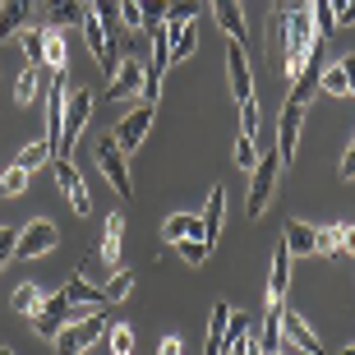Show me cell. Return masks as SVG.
I'll return each mask as SVG.
<instances>
[{
	"mask_svg": "<svg viewBox=\"0 0 355 355\" xmlns=\"http://www.w3.org/2000/svg\"><path fill=\"white\" fill-rule=\"evenodd\" d=\"M318 33H314V10L309 0H272L268 10V24H263V51L272 60V69L282 74L286 83H295L309 65V51L318 46Z\"/></svg>",
	"mask_w": 355,
	"mask_h": 355,
	"instance_id": "1",
	"label": "cell"
},
{
	"mask_svg": "<svg viewBox=\"0 0 355 355\" xmlns=\"http://www.w3.org/2000/svg\"><path fill=\"white\" fill-rule=\"evenodd\" d=\"M102 337H106V314L102 309H88L79 323L55 332V355H83L92 342H102Z\"/></svg>",
	"mask_w": 355,
	"mask_h": 355,
	"instance_id": "2",
	"label": "cell"
},
{
	"mask_svg": "<svg viewBox=\"0 0 355 355\" xmlns=\"http://www.w3.org/2000/svg\"><path fill=\"white\" fill-rule=\"evenodd\" d=\"M277 175H282V157H277V153H263L259 166L250 171V198H245V212H250L254 222H259V217L268 212V203H272Z\"/></svg>",
	"mask_w": 355,
	"mask_h": 355,
	"instance_id": "3",
	"label": "cell"
},
{
	"mask_svg": "<svg viewBox=\"0 0 355 355\" xmlns=\"http://www.w3.org/2000/svg\"><path fill=\"white\" fill-rule=\"evenodd\" d=\"M92 120V92L88 88H74L65 102V125H60V144H55V157H69L74 144H79V134L88 130Z\"/></svg>",
	"mask_w": 355,
	"mask_h": 355,
	"instance_id": "4",
	"label": "cell"
},
{
	"mask_svg": "<svg viewBox=\"0 0 355 355\" xmlns=\"http://www.w3.org/2000/svg\"><path fill=\"white\" fill-rule=\"evenodd\" d=\"M97 166H102L106 184H111L120 198H134V175H130V166H125V153L116 148V139H111V134H106V139H97Z\"/></svg>",
	"mask_w": 355,
	"mask_h": 355,
	"instance_id": "5",
	"label": "cell"
},
{
	"mask_svg": "<svg viewBox=\"0 0 355 355\" xmlns=\"http://www.w3.org/2000/svg\"><path fill=\"white\" fill-rule=\"evenodd\" d=\"M282 342L295 346L300 355H328L323 337L309 328V318H304V314H295V304H282Z\"/></svg>",
	"mask_w": 355,
	"mask_h": 355,
	"instance_id": "6",
	"label": "cell"
},
{
	"mask_svg": "<svg viewBox=\"0 0 355 355\" xmlns=\"http://www.w3.org/2000/svg\"><path fill=\"white\" fill-rule=\"evenodd\" d=\"M88 314V309H74V304L55 291V295H46V304H42V314H33V332L37 337H51L55 342V332L60 328H69V323H79V318Z\"/></svg>",
	"mask_w": 355,
	"mask_h": 355,
	"instance_id": "7",
	"label": "cell"
},
{
	"mask_svg": "<svg viewBox=\"0 0 355 355\" xmlns=\"http://www.w3.org/2000/svg\"><path fill=\"white\" fill-rule=\"evenodd\" d=\"M55 245H60V231H55V222H46V217H37V222H28L24 231H19V245H14V259H42V254H51Z\"/></svg>",
	"mask_w": 355,
	"mask_h": 355,
	"instance_id": "8",
	"label": "cell"
},
{
	"mask_svg": "<svg viewBox=\"0 0 355 355\" xmlns=\"http://www.w3.org/2000/svg\"><path fill=\"white\" fill-rule=\"evenodd\" d=\"M226 79H231V97L240 106L254 102V69H250V55L240 42H226Z\"/></svg>",
	"mask_w": 355,
	"mask_h": 355,
	"instance_id": "9",
	"label": "cell"
},
{
	"mask_svg": "<svg viewBox=\"0 0 355 355\" xmlns=\"http://www.w3.org/2000/svg\"><path fill=\"white\" fill-rule=\"evenodd\" d=\"M51 175H55V184H60V194L74 203V212H79V217H88V212H92V194H88V184H83L79 166H74L69 157H55L51 162Z\"/></svg>",
	"mask_w": 355,
	"mask_h": 355,
	"instance_id": "10",
	"label": "cell"
},
{
	"mask_svg": "<svg viewBox=\"0 0 355 355\" xmlns=\"http://www.w3.org/2000/svg\"><path fill=\"white\" fill-rule=\"evenodd\" d=\"M286 291H291V250H286V245H277V250H272V268H268V291H263L268 309H263V314H282Z\"/></svg>",
	"mask_w": 355,
	"mask_h": 355,
	"instance_id": "11",
	"label": "cell"
},
{
	"mask_svg": "<svg viewBox=\"0 0 355 355\" xmlns=\"http://www.w3.org/2000/svg\"><path fill=\"white\" fill-rule=\"evenodd\" d=\"M153 120H157V106H134L130 116L116 125V134H111L120 153H134V148H144L148 130H153Z\"/></svg>",
	"mask_w": 355,
	"mask_h": 355,
	"instance_id": "12",
	"label": "cell"
},
{
	"mask_svg": "<svg viewBox=\"0 0 355 355\" xmlns=\"http://www.w3.org/2000/svg\"><path fill=\"white\" fill-rule=\"evenodd\" d=\"M300 125H304V106L300 102H286V106H282V125H277V157H282V166H286V162H295Z\"/></svg>",
	"mask_w": 355,
	"mask_h": 355,
	"instance_id": "13",
	"label": "cell"
},
{
	"mask_svg": "<svg viewBox=\"0 0 355 355\" xmlns=\"http://www.w3.org/2000/svg\"><path fill=\"white\" fill-rule=\"evenodd\" d=\"M65 102H69V83H65V74H55L51 88H46V106H42V116H46V139H51V148L60 144V125H65Z\"/></svg>",
	"mask_w": 355,
	"mask_h": 355,
	"instance_id": "14",
	"label": "cell"
},
{
	"mask_svg": "<svg viewBox=\"0 0 355 355\" xmlns=\"http://www.w3.org/2000/svg\"><path fill=\"white\" fill-rule=\"evenodd\" d=\"M212 14H217V24H222V33L231 42H250V24H245V0H208Z\"/></svg>",
	"mask_w": 355,
	"mask_h": 355,
	"instance_id": "15",
	"label": "cell"
},
{
	"mask_svg": "<svg viewBox=\"0 0 355 355\" xmlns=\"http://www.w3.org/2000/svg\"><path fill=\"white\" fill-rule=\"evenodd\" d=\"M120 254H125V212H111L102 222V245H97V259L106 268H120Z\"/></svg>",
	"mask_w": 355,
	"mask_h": 355,
	"instance_id": "16",
	"label": "cell"
},
{
	"mask_svg": "<svg viewBox=\"0 0 355 355\" xmlns=\"http://www.w3.org/2000/svg\"><path fill=\"white\" fill-rule=\"evenodd\" d=\"M60 295H65L74 309H106V291H102V286H92L83 272H69V282L60 286Z\"/></svg>",
	"mask_w": 355,
	"mask_h": 355,
	"instance_id": "17",
	"label": "cell"
},
{
	"mask_svg": "<svg viewBox=\"0 0 355 355\" xmlns=\"http://www.w3.org/2000/svg\"><path fill=\"white\" fill-rule=\"evenodd\" d=\"M83 19H88L83 0H42V24L55 33H65L69 24H83Z\"/></svg>",
	"mask_w": 355,
	"mask_h": 355,
	"instance_id": "18",
	"label": "cell"
},
{
	"mask_svg": "<svg viewBox=\"0 0 355 355\" xmlns=\"http://www.w3.org/2000/svg\"><path fill=\"white\" fill-rule=\"evenodd\" d=\"M222 217H226V189L217 184V189L208 194V203H203V217H198V226H203L198 236H203V245H208V250L222 240Z\"/></svg>",
	"mask_w": 355,
	"mask_h": 355,
	"instance_id": "19",
	"label": "cell"
},
{
	"mask_svg": "<svg viewBox=\"0 0 355 355\" xmlns=\"http://www.w3.org/2000/svg\"><path fill=\"white\" fill-rule=\"evenodd\" d=\"M231 304L217 300L212 304V314H208V342H203V355H226V332H231Z\"/></svg>",
	"mask_w": 355,
	"mask_h": 355,
	"instance_id": "20",
	"label": "cell"
},
{
	"mask_svg": "<svg viewBox=\"0 0 355 355\" xmlns=\"http://www.w3.org/2000/svg\"><path fill=\"white\" fill-rule=\"evenodd\" d=\"M144 83H148V69H144V60H120V69H116V79H111V97H139L144 92Z\"/></svg>",
	"mask_w": 355,
	"mask_h": 355,
	"instance_id": "21",
	"label": "cell"
},
{
	"mask_svg": "<svg viewBox=\"0 0 355 355\" xmlns=\"http://www.w3.org/2000/svg\"><path fill=\"white\" fill-rule=\"evenodd\" d=\"M282 245H286L295 259H304V254H318V226H309V222H286V231H282Z\"/></svg>",
	"mask_w": 355,
	"mask_h": 355,
	"instance_id": "22",
	"label": "cell"
},
{
	"mask_svg": "<svg viewBox=\"0 0 355 355\" xmlns=\"http://www.w3.org/2000/svg\"><path fill=\"white\" fill-rule=\"evenodd\" d=\"M65 60H69L65 33H55V28H42V69H51V74H65Z\"/></svg>",
	"mask_w": 355,
	"mask_h": 355,
	"instance_id": "23",
	"label": "cell"
},
{
	"mask_svg": "<svg viewBox=\"0 0 355 355\" xmlns=\"http://www.w3.org/2000/svg\"><path fill=\"white\" fill-rule=\"evenodd\" d=\"M51 162H55V148H51V139L42 134V139H33V144H24V148H19L14 166H24V171L33 175V171H42V166H51Z\"/></svg>",
	"mask_w": 355,
	"mask_h": 355,
	"instance_id": "24",
	"label": "cell"
},
{
	"mask_svg": "<svg viewBox=\"0 0 355 355\" xmlns=\"http://www.w3.org/2000/svg\"><path fill=\"white\" fill-rule=\"evenodd\" d=\"M33 5H37V0H0V42L14 37V33H24Z\"/></svg>",
	"mask_w": 355,
	"mask_h": 355,
	"instance_id": "25",
	"label": "cell"
},
{
	"mask_svg": "<svg viewBox=\"0 0 355 355\" xmlns=\"http://www.w3.org/2000/svg\"><path fill=\"white\" fill-rule=\"evenodd\" d=\"M42 304H46V291H42L37 282H19L14 295H10V309H14V314H24V318L42 314Z\"/></svg>",
	"mask_w": 355,
	"mask_h": 355,
	"instance_id": "26",
	"label": "cell"
},
{
	"mask_svg": "<svg viewBox=\"0 0 355 355\" xmlns=\"http://www.w3.org/2000/svg\"><path fill=\"white\" fill-rule=\"evenodd\" d=\"M203 226H198V217L194 212H171L166 222H162V236H166V245H180V240H189V236H198ZM203 240V236H198Z\"/></svg>",
	"mask_w": 355,
	"mask_h": 355,
	"instance_id": "27",
	"label": "cell"
},
{
	"mask_svg": "<svg viewBox=\"0 0 355 355\" xmlns=\"http://www.w3.org/2000/svg\"><path fill=\"white\" fill-rule=\"evenodd\" d=\"M166 33H171V65L175 60H189L194 55V46H198V28L194 24H166Z\"/></svg>",
	"mask_w": 355,
	"mask_h": 355,
	"instance_id": "28",
	"label": "cell"
},
{
	"mask_svg": "<svg viewBox=\"0 0 355 355\" xmlns=\"http://www.w3.org/2000/svg\"><path fill=\"white\" fill-rule=\"evenodd\" d=\"M37 83H42V65H24V74H19V83H14V102H19V106H33Z\"/></svg>",
	"mask_w": 355,
	"mask_h": 355,
	"instance_id": "29",
	"label": "cell"
},
{
	"mask_svg": "<svg viewBox=\"0 0 355 355\" xmlns=\"http://www.w3.org/2000/svg\"><path fill=\"white\" fill-rule=\"evenodd\" d=\"M134 282H139V277H134V268H116V272H111V282H106V304H116V300H125V295H130L134 291Z\"/></svg>",
	"mask_w": 355,
	"mask_h": 355,
	"instance_id": "30",
	"label": "cell"
},
{
	"mask_svg": "<svg viewBox=\"0 0 355 355\" xmlns=\"http://www.w3.org/2000/svg\"><path fill=\"white\" fill-rule=\"evenodd\" d=\"M318 92H328V97H351V83H346L342 65H328L318 74Z\"/></svg>",
	"mask_w": 355,
	"mask_h": 355,
	"instance_id": "31",
	"label": "cell"
},
{
	"mask_svg": "<svg viewBox=\"0 0 355 355\" xmlns=\"http://www.w3.org/2000/svg\"><path fill=\"white\" fill-rule=\"evenodd\" d=\"M309 10H314V33L328 42L332 28H337V14H332V5H328V0H309Z\"/></svg>",
	"mask_w": 355,
	"mask_h": 355,
	"instance_id": "32",
	"label": "cell"
},
{
	"mask_svg": "<svg viewBox=\"0 0 355 355\" xmlns=\"http://www.w3.org/2000/svg\"><path fill=\"white\" fill-rule=\"evenodd\" d=\"M28 189V171L24 166H10V171L0 175V198H19Z\"/></svg>",
	"mask_w": 355,
	"mask_h": 355,
	"instance_id": "33",
	"label": "cell"
},
{
	"mask_svg": "<svg viewBox=\"0 0 355 355\" xmlns=\"http://www.w3.org/2000/svg\"><path fill=\"white\" fill-rule=\"evenodd\" d=\"M318 254H328V259H337V254H342V222L318 226Z\"/></svg>",
	"mask_w": 355,
	"mask_h": 355,
	"instance_id": "34",
	"label": "cell"
},
{
	"mask_svg": "<svg viewBox=\"0 0 355 355\" xmlns=\"http://www.w3.org/2000/svg\"><path fill=\"white\" fill-rule=\"evenodd\" d=\"M111 355H134V328L130 323H111Z\"/></svg>",
	"mask_w": 355,
	"mask_h": 355,
	"instance_id": "35",
	"label": "cell"
},
{
	"mask_svg": "<svg viewBox=\"0 0 355 355\" xmlns=\"http://www.w3.org/2000/svg\"><path fill=\"white\" fill-rule=\"evenodd\" d=\"M198 19V0H171V10H166V24H194Z\"/></svg>",
	"mask_w": 355,
	"mask_h": 355,
	"instance_id": "36",
	"label": "cell"
},
{
	"mask_svg": "<svg viewBox=\"0 0 355 355\" xmlns=\"http://www.w3.org/2000/svg\"><path fill=\"white\" fill-rule=\"evenodd\" d=\"M175 250H180V259H184V263H194V268H198V263H203V259H208V254H212V250H208V245H203V240H198V236L180 240Z\"/></svg>",
	"mask_w": 355,
	"mask_h": 355,
	"instance_id": "37",
	"label": "cell"
},
{
	"mask_svg": "<svg viewBox=\"0 0 355 355\" xmlns=\"http://www.w3.org/2000/svg\"><path fill=\"white\" fill-rule=\"evenodd\" d=\"M139 10H144V28H153V24H166L171 0H139Z\"/></svg>",
	"mask_w": 355,
	"mask_h": 355,
	"instance_id": "38",
	"label": "cell"
},
{
	"mask_svg": "<svg viewBox=\"0 0 355 355\" xmlns=\"http://www.w3.org/2000/svg\"><path fill=\"white\" fill-rule=\"evenodd\" d=\"M236 166H240V171H254V166H259V153H254V139H245V134L236 139Z\"/></svg>",
	"mask_w": 355,
	"mask_h": 355,
	"instance_id": "39",
	"label": "cell"
},
{
	"mask_svg": "<svg viewBox=\"0 0 355 355\" xmlns=\"http://www.w3.org/2000/svg\"><path fill=\"white\" fill-rule=\"evenodd\" d=\"M240 134L245 139H259V106H240Z\"/></svg>",
	"mask_w": 355,
	"mask_h": 355,
	"instance_id": "40",
	"label": "cell"
},
{
	"mask_svg": "<svg viewBox=\"0 0 355 355\" xmlns=\"http://www.w3.org/2000/svg\"><path fill=\"white\" fill-rule=\"evenodd\" d=\"M120 24H125V28H144V10H139V0H120Z\"/></svg>",
	"mask_w": 355,
	"mask_h": 355,
	"instance_id": "41",
	"label": "cell"
},
{
	"mask_svg": "<svg viewBox=\"0 0 355 355\" xmlns=\"http://www.w3.org/2000/svg\"><path fill=\"white\" fill-rule=\"evenodd\" d=\"M14 245H19V231L14 226H0V268L14 259Z\"/></svg>",
	"mask_w": 355,
	"mask_h": 355,
	"instance_id": "42",
	"label": "cell"
},
{
	"mask_svg": "<svg viewBox=\"0 0 355 355\" xmlns=\"http://www.w3.org/2000/svg\"><path fill=\"white\" fill-rule=\"evenodd\" d=\"M342 254L355 259V222H342Z\"/></svg>",
	"mask_w": 355,
	"mask_h": 355,
	"instance_id": "43",
	"label": "cell"
},
{
	"mask_svg": "<svg viewBox=\"0 0 355 355\" xmlns=\"http://www.w3.org/2000/svg\"><path fill=\"white\" fill-rule=\"evenodd\" d=\"M157 355H184V342H180V337H175V332H171V337H162Z\"/></svg>",
	"mask_w": 355,
	"mask_h": 355,
	"instance_id": "44",
	"label": "cell"
},
{
	"mask_svg": "<svg viewBox=\"0 0 355 355\" xmlns=\"http://www.w3.org/2000/svg\"><path fill=\"white\" fill-rule=\"evenodd\" d=\"M337 65H342L346 83H351V97H355V55H342V60H337Z\"/></svg>",
	"mask_w": 355,
	"mask_h": 355,
	"instance_id": "45",
	"label": "cell"
},
{
	"mask_svg": "<svg viewBox=\"0 0 355 355\" xmlns=\"http://www.w3.org/2000/svg\"><path fill=\"white\" fill-rule=\"evenodd\" d=\"M337 171H342V180H355V144H351V153L342 157V166H337Z\"/></svg>",
	"mask_w": 355,
	"mask_h": 355,
	"instance_id": "46",
	"label": "cell"
},
{
	"mask_svg": "<svg viewBox=\"0 0 355 355\" xmlns=\"http://www.w3.org/2000/svg\"><path fill=\"white\" fill-rule=\"evenodd\" d=\"M337 28H355V0H346V10L337 14Z\"/></svg>",
	"mask_w": 355,
	"mask_h": 355,
	"instance_id": "47",
	"label": "cell"
},
{
	"mask_svg": "<svg viewBox=\"0 0 355 355\" xmlns=\"http://www.w3.org/2000/svg\"><path fill=\"white\" fill-rule=\"evenodd\" d=\"M328 5H332V14H342V10H346V0H328Z\"/></svg>",
	"mask_w": 355,
	"mask_h": 355,
	"instance_id": "48",
	"label": "cell"
},
{
	"mask_svg": "<svg viewBox=\"0 0 355 355\" xmlns=\"http://www.w3.org/2000/svg\"><path fill=\"white\" fill-rule=\"evenodd\" d=\"M0 355H14V346H0Z\"/></svg>",
	"mask_w": 355,
	"mask_h": 355,
	"instance_id": "49",
	"label": "cell"
}]
</instances>
